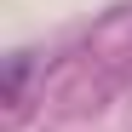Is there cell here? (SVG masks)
Segmentation results:
<instances>
[{"mask_svg": "<svg viewBox=\"0 0 132 132\" xmlns=\"http://www.w3.org/2000/svg\"><path fill=\"white\" fill-rule=\"evenodd\" d=\"M23 75H29V52H17V57H12V69H6V98L23 92Z\"/></svg>", "mask_w": 132, "mask_h": 132, "instance_id": "cell-1", "label": "cell"}]
</instances>
